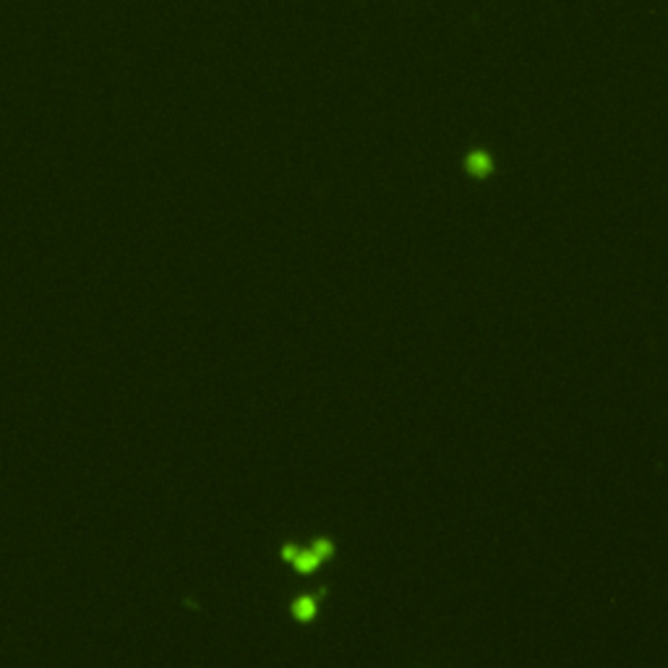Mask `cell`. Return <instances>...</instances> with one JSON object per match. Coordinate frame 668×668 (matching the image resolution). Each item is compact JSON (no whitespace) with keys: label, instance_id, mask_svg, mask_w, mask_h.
Masks as SVG:
<instances>
[{"label":"cell","instance_id":"1","mask_svg":"<svg viewBox=\"0 0 668 668\" xmlns=\"http://www.w3.org/2000/svg\"><path fill=\"white\" fill-rule=\"evenodd\" d=\"M467 165H470V170H473V173H478V175H483V173H488V170H491V160H488L485 154H473V157L467 160Z\"/></svg>","mask_w":668,"mask_h":668},{"label":"cell","instance_id":"2","mask_svg":"<svg viewBox=\"0 0 668 668\" xmlns=\"http://www.w3.org/2000/svg\"><path fill=\"white\" fill-rule=\"evenodd\" d=\"M313 611H316V606H313V601H308V598H306V601H298V603H295V614L301 616V619H308V616H311Z\"/></svg>","mask_w":668,"mask_h":668}]
</instances>
